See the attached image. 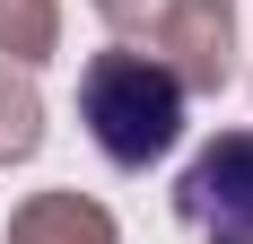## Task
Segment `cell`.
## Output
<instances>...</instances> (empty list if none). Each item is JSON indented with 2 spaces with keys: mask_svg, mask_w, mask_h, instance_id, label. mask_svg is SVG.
<instances>
[{
  "mask_svg": "<svg viewBox=\"0 0 253 244\" xmlns=\"http://www.w3.org/2000/svg\"><path fill=\"white\" fill-rule=\"evenodd\" d=\"M183 122H192V96H183V79L166 61H149L131 44L87 52V70H79V131H87V148L114 174H149L157 157H175Z\"/></svg>",
  "mask_w": 253,
  "mask_h": 244,
  "instance_id": "6da1fadb",
  "label": "cell"
},
{
  "mask_svg": "<svg viewBox=\"0 0 253 244\" xmlns=\"http://www.w3.org/2000/svg\"><path fill=\"white\" fill-rule=\"evenodd\" d=\"M105 35L183 79V96H218L236 79V0H87Z\"/></svg>",
  "mask_w": 253,
  "mask_h": 244,
  "instance_id": "7a4b0ae2",
  "label": "cell"
},
{
  "mask_svg": "<svg viewBox=\"0 0 253 244\" xmlns=\"http://www.w3.org/2000/svg\"><path fill=\"white\" fill-rule=\"evenodd\" d=\"M175 218L192 244H253V122L210 131L175 174Z\"/></svg>",
  "mask_w": 253,
  "mask_h": 244,
  "instance_id": "3957f363",
  "label": "cell"
},
{
  "mask_svg": "<svg viewBox=\"0 0 253 244\" xmlns=\"http://www.w3.org/2000/svg\"><path fill=\"white\" fill-rule=\"evenodd\" d=\"M0 244H123V227H114V209H105V201L70 192V183H52V192H26L18 209H9Z\"/></svg>",
  "mask_w": 253,
  "mask_h": 244,
  "instance_id": "277c9868",
  "label": "cell"
},
{
  "mask_svg": "<svg viewBox=\"0 0 253 244\" xmlns=\"http://www.w3.org/2000/svg\"><path fill=\"white\" fill-rule=\"evenodd\" d=\"M61 52V0H0V61L44 70Z\"/></svg>",
  "mask_w": 253,
  "mask_h": 244,
  "instance_id": "5b68a950",
  "label": "cell"
},
{
  "mask_svg": "<svg viewBox=\"0 0 253 244\" xmlns=\"http://www.w3.org/2000/svg\"><path fill=\"white\" fill-rule=\"evenodd\" d=\"M44 148V96H35V70L0 61V166H26Z\"/></svg>",
  "mask_w": 253,
  "mask_h": 244,
  "instance_id": "8992f818",
  "label": "cell"
}]
</instances>
